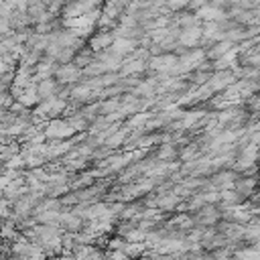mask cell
I'll use <instances>...</instances> for the list:
<instances>
[{
  "label": "cell",
  "instance_id": "cell-2",
  "mask_svg": "<svg viewBox=\"0 0 260 260\" xmlns=\"http://www.w3.org/2000/svg\"><path fill=\"white\" fill-rule=\"evenodd\" d=\"M199 17H203L205 21H220V19H224V15H222L218 9H212V7L201 9V11H199Z\"/></svg>",
  "mask_w": 260,
  "mask_h": 260
},
{
  "label": "cell",
  "instance_id": "cell-1",
  "mask_svg": "<svg viewBox=\"0 0 260 260\" xmlns=\"http://www.w3.org/2000/svg\"><path fill=\"white\" fill-rule=\"evenodd\" d=\"M73 132V126L65 124V122H55L49 130H47V136H53V138H63V136H69Z\"/></svg>",
  "mask_w": 260,
  "mask_h": 260
}]
</instances>
